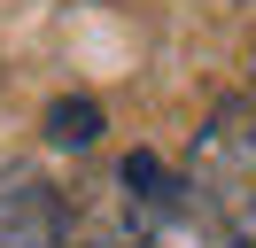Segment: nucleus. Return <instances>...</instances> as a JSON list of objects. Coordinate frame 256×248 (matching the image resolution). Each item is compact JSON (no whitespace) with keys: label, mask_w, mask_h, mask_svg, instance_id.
Masks as SVG:
<instances>
[{"label":"nucleus","mask_w":256,"mask_h":248,"mask_svg":"<svg viewBox=\"0 0 256 248\" xmlns=\"http://www.w3.org/2000/svg\"><path fill=\"white\" fill-rule=\"evenodd\" d=\"M156 232L148 225H132V217H116V225H101V232H78V248H148Z\"/></svg>","instance_id":"nucleus-4"},{"label":"nucleus","mask_w":256,"mask_h":248,"mask_svg":"<svg viewBox=\"0 0 256 248\" xmlns=\"http://www.w3.org/2000/svg\"><path fill=\"white\" fill-rule=\"evenodd\" d=\"M47 132L62 140V148H86V140L101 132V101H54L47 108Z\"/></svg>","instance_id":"nucleus-3"},{"label":"nucleus","mask_w":256,"mask_h":248,"mask_svg":"<svg viewBox=\"0 0 256 248\" xmlns=\"http://www.w3.org/2000/svg\"><path fill=\"white\" fill-rule=\"evenodd\" d=\"M0 248H78L70 202L39 170H0Z\"/></svg>","instance_id":"nucleus-2"},{"label":"nucleus","mask_w":256,"mask_h":248,"mask_svg":"<svg viewBox=\"0 0 256 248\" xmlns=\"http://www.w3.org/2000/svg\"><path fill=\"white\" fill-rule=\"evenodd\" d=\"M186 186H194V194H202L233 232H248V240H256V116H248V108L210 116Z\"/></svg>","instance_id":"nucleus-1"},{"label":"nucleus","mask_w":256,"mask_h":248,"mask_svg":"<svg viewBox=\"0 0 256 248\" xmlns=\"http://www.w3.org/2000/svg\"><path fill=\"white\" fill-rule=\"evenodd\" d=\"M225 248H256V240H240V232H233V240H225Z\"/></svg>","instance_id":"nucleus-5"}]
</instances>
